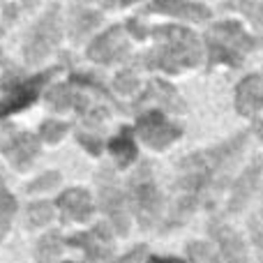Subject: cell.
Instances as JSON below:
<instances>
[{"instance_id":"13","label":"cell","mask_w":263,"mask_h":263,"mask_svg":"<svg viewBox=\"0 0 263 263\" xmlns=\"http://www.w3.org/2000/svg\"><path fill=\"white\" fill-rule=\"evenodd\" d=\"M150 102H155V104H162L164 109L176 111V114H182V111H185V102L180 100L178 90L173 86H168L166 81H162V79H153V81L148 83L145 92L139 97V100H136L134 111L143 109V106L150 104Z\"/></svg>"},{"instance_id":"4","label":"cell","mask_w":263,"mask_h":263,"mask_svg":"<svg viewBox=\"0 0 263 263\" xmlns=\"http://www.w3.org/2000/svg\"><path fill=\"white\" fill-rule=\"evenodd\" d=\"M127 203L134 210L136 219L143 229H150L159 217L162 210V196L153 180V171L150 164H141L129 178V190H127Z\"/></svg>"},{"instance_id":"21","label":"cell","mask_w":263,"mask_h":263,"mask_svg":"<svg viewBox=\"0 0 263 263\" xmlns=\"http://www.w3.org/2000/svg\"><path fill=\"white\" fill-rule=\"evenodd\" d=\"M224 7L238 9L240 14H245L250 18L252 28L256 30V35H259V42L263 44V3L261 0H229V3H224Z\"/></svg>"},{"instance_id":"20","label":"cell","mask_w":263,"mask_h":263,"mask_svg":"<svg viewBox=\"0 0 263 263\" xmlns=\"http://www.w3.org/2000/svg\"><path fill=\"white\" fill-rule=\"evenodd\" d=\"M109 148H111V155L116 157V162H118L120 166H129V164L136 159V145H134V139H132L129 127L120 129L118 134L111 139Z\"/></svg>"},{"instance_id":"18","label":"cell","mask_w":263,"mask_h":263,"mask_svg":"<svg viewBox=\"0 0 263 263\" xmlns=\"http://www.w3.org/2000/svg\"><path fill=\"white\" fill-rule=\"evenodd\" d=\"M46 104L51 106V109H77L79 114H83V118L88 116V100L81 95V92H77L72 86H55L51 88L49 92H46Z\"/></svg>"},{"instance_id":"24","label":"cell","mask_w":263,"mask_h":263,"mask_svg":"<svg viewBox=\"0 0 263 263\" xmlns=\"http://www.w3.org/2000/svg\"><path fill=\"white\" fill-rule=\"evenodd\" d=\"M187 256L194 263H217V252H213V247L205 245V242L187 245Z\"/></svg>"},{"instance_id":"22","label":"cell","mask_w":263,"mask_h":263,"mask_svg":"<svg viewBox=\"0 0 263 263\" xmlns=\"http://www.w3.org/2000/svg\"><path fill=\"white\" fill-rule=\"evenodd\" d=\"M63 252V238L58 233H46L40 242H37L35 259L37 263H53Z\"/></svg>"},{"instance_id":"16","label":"cell","mask_w":263,"mask_h":263,"mask_svg":"<svg viewBox=\"0 0 263 263\" xmlns=\"http://www.w3.org/2000/svg\"><path fill=\"white\" fill-rule=\"evenodd\" d=\"M236 109L240 116H252L263 109V77L250 74L238 83L236 90Z\"/></svg>"},{"instance_id":"7","label":"cell","mask_w":263,"mask_h":263,"mask_svg":"<svg viewBox=\"0 0 263 263\" xmlns=\"http://www.w3.org/2000/svg\"><path fill=\"white\" fill-rule=\"evenodd\" d=\"M58 42H60V9L53 5V7L46 9L42 21L32 28L30 37H28L26 49H23L26 60L30 65L40 63L44 55H49L58 46Z\"/></svg>"},{"instance_id":"34","label":"cell","mask_w":263,"mask_h":263,"mask_svg":"<svg viewBox=\"0 0 263 263\" xmlns=\"http://www.w3.org/2000/svg\"><path fill=\"white\" fill-rule=\"evenodd\" d=\"M256 134H259V139L263 141V120L261 123H256Z\"/></svg>"},{"instance_id":"32","label":"cell","mask_w":263,"mask_h":263,"mask_svg":"<svg viewBox=\"0 0 263 263\" xmlns=\"http://www.w3.org/2000/svg\"><path fill=\"white\" fill-rule=\"evenodd\" d=\"M127 30L132 32V35H134V40H143V37L150 32V30H145L143 26H139V21H129V23H127Z\"/></svg>"},{"instance_id":"29","label":"cell","mask_w":263,"mask_h":263,"mask_svg":"<svg viewBox=\"0 0 263 263\" xmlns=\"http://www.w3.org/2000/svg\"><path fill=\"white\" fill-rule=\"evenodd\" d=\"M77 141L88 150L90 155H100L102 153V139L95 134H88V132H79L77 134Z\"/></svg>"},{"instance_id":"33","label":"cell","mask_w":263,"mask_h":263,"mask_svg":"<svg viewBox=\"0 0 263 263\" xmlns=\"http://www.w3.org/2000/svg\"><path fill=\"white\" fill-rule=\"evenodd\" d=\"M148 263H185V261H180V259H162V256H153V259H150Z\"/></svg>"},{"instance_id":"6","label":"cell","mask_w":263,"mask_h":263,"mask_svg":"<svg viewBox=\"0 0 263 263\" xmlns=\"http://www.w3.org/2000/svg\"><path fill=\"white\" fill-rule=\"evenodd\" d=\"M100 182V201L104 213L109 215L114 229L120 236H127L129 231V203H127V194L123 192V187L118 185L116 176L111 173L109 166H104L97 176Z\"/></svg>"},{"instance_id":"11","label":"cell","mask_w":263,"mask_h":263,"mask_svg":"<svg viewBox=\"0 0 263 263\" xmlns=\"http://www.w3.org/2000/svg\"><path fill=\"white\" fill-rule=\"evenodd\" d=\"M210 236L217 242V263H250L240 236L222 222H210Z\"/></svg>"},{"instance_id":"17","label":"cell","mask_w":263,"mask_h":263,"mask_svg":"<svg viewBox=\"0 0 263 263\" xmlns=\"http://www.w3.org/2000/svg\"><path fill=\"white\" fill-rule=\"evenodd\" d=\"M263 171V157L254 159L252 166H247V171H242V176L238 178L236 187L231 192V201H229V213H238L240 208H245L250 196L256 192V185H259V176Z\"/></svg>"},{"instance_id":"30","label":"cell","mask_w":263,"mask_h":263,"mask_svg":"<svg viewBox=\"0 0 263 263\" xmlns=\"http://www.w3.org/2000/svg\"><path fill=\"white\" fill-rule=\"evenodd\" d=\"M252 238H254V245H256V250H259V256L263 263V224L259 219H252Z\"/></svg>"},{"instance_id":"35","label":"cell","mask_w":263,"mask_h":263,"mask_svg":"<svg viewBox=\"0 0 263 263\" xmlns=\"http://www.w3.org/2000/svg\"><path fill=\"white\" fill-rule=\"evenodd\" d=\"M23 3H26V7H32V5H35L37 0H23Z\"/></svg>"},{"instance_id":"19","label":"cell","mask_w":263,"mask_h":263,"mask_svg":"<svg viewBox=\"0 0 263 263\" xmlns=\"http://www.w3.org/2000/svg\"><path fill=\"white\" fill-rule=\"evenodd\" d=\"M100 12L90 9L83 0H79L72 7V23H69V35L74 37V42H79L81 37H86L92 28L100 23Z\"/></svg>"},{"instance_id":"28","label":"cell","mask_w":263,"mask_h":263,"mask_svg":"<svg viewBox=\"0 0 263 263\" xmlns=\"http://www.w3.org/2000/svg\"><path fill=\"white\" fill-rule=\"evenodd\" d=\"M136 86H139V83H136V79H134L132 72H120L114 81V88L118 92H123V95H134Z\"/></svg>"},{"instance_id":"31","label":"cell","mask_w":263,"mask_h":263,"mask_svg":"<svg viewBox=\"0 0 263 263\" xmlns=\"http://www.w3.org/2000/svg\"><path fill=\"white\" fill-rule=\"evenodd\" d=\"M143 256H145V247L139 245V247H134L129 254H125L123 259H118V261H114V263H139V261H143Z\"/></svg>"},{"instance_id":"23","label":"cell","mask_w":263,"mask_h":263,"mask_svg":"<svg viewBox=\"0 0 263 263\" xmlns=\"http://www.w3.org/2000/svg\"><path fill=\"white\" fill-rule=\"evenodd\" d=\"M14 213H16V201H14V196L7 192L3 178H0V240H3L5 233H7Z\"/></svg>"},{"instance_id":"14","label":"cell","mask_w":263,"mask_h":263,"mask_svg":"<svg viewBox=\"0 0 263 263\" xmlns=\"http://www.w3.org/2000/svg\"><path fill=\"white\" fill-rule=\"evenodd\" d=\"M143 12L168 14V16L185 18V21H208L210 18L208 7L199 3H187V0H153V5H148Z\"/></svg>"},{"instance_id":"27","label":"cell","mask_w":263,"mask_h":263,"mask_svg":"<svg viewBox=\"0 0 263 263\" xmlns=\"http://www.w3.org/2000/svg\"><path fill=\"white\" fill-rule=\"evenodd\" d=\"M60 182V173L58 171H49V173H42L35 182H30L28 192H42V190H51V187H58Z\"/></svg>"},{"instance_id":"8","label":"cell","mask_w":263,"mask_h":263,"mask_svg":"<svg viewBox=\"0 0 263 263\" xmlns=\"http://www.w3.org/2000/svg\"><path fill=\"white\" fill-rule=\"evenodd\" d=\"M136 132L145 145H150L153 150H164L176 139H180L182 127L171 123L162 111H145L136 118Z\"/></svg>"},{"instance_id":"12","label":"cell","mask_w":263,"mask_h":263,"mask_svg":"<svg viewBox=\"0 0 263 263\" xmlns=\"http://www.w3.org/2000/svg\"><path fill=\"white\" fill-rule=\"evenodd\" d=\"M67 245L81 247L90 261H104L114 254V247H111V231L106 224H100V227H95L92 231L77 233V236L67 238Z\"/></svg>"},{"instance_id":"2","label":"cell","mask_w":263,"mask_h":263,"mask_svg":"<svg viewBox=\"0 0 263 263\" xmlns=\"http://www.w3.org/2000/svg\"><path fill=\"white\" fill-rule=\"evenodd\" d=\"M153 37L159 44L153 51L141 55V67L145 69H162L168 74H178L185 67H194L203 58V49L196 35L180 26H157L153 28ZM148 32V35H150Z\"/></svg>"},{"instance_id":"9","label":"cell","mask_w":263,"mask_h":263,"mask_svg":"<svg viewBox=\"0 0 263 263\" xmlns=\"http://www.w3.org/2000/svg\"><path fill=\"white\" fill-rule=\"evenodd\" d=\"M3 153L9 162L16 168H28L32 164V159L40 153V139L30 132H18L14 127H7L0 139Z\"/></svg>"},{"instance_id":"5","label":"cell","mask_w":263,"mask_h":263,"mask_svg":"<svg viewBox=\"0 0 263 263\" xmlns=\"http://www.w3.org/2000/svg\"><path fill=\"white\" fill-rule=\"evenodd\" d=\"M60 67H51L42 74H35V77H28V79H12V81H0V88H5V97L0 100V120L9 114H16V111L26 109L30 106L32 102L37 100L40 95L42 86L49 81L51 74H55Z\"/></svg>"},{"instance_id":"10","label":"cell","mask_w":263,"mask_h":263,"mask_svg":"<svg viewBox=\"0 0 263 263\" xmlns=\"http://www.w3.org/2000/svg\"><path fill=\"white\" fill-rule=\"evenodd\" d=\"M127 53H129V44H127V37H125V30L120 26L106 30L104 35H100L88 46V58L95 60V63H102V65H111V63H118V60H125Z\"/></svg>"},{"instance_id":"3","label":"cell","mask_w":263,"mask_h":263,"mask_svg":"<svg viewBox=\"0 0 263 263\" xmlns=\"http://www.w3.org/2000/svg\"><path fill=\"white\" fill-rule=\"evenodd\" d=\"M205 46H208L210 65H242L245 55L254 49V40L242 30L238 21H222L215 23L205 32Z\"/></svg>"},{"instance_id":"15","label":"cell","mask_w":263,"mask_h":263,"mask_svg":"<svg viewBox=\"0 0 263 263\" xmlns=\"http://www.w3.org/2000/svg\"><path fill=\"white\" fill-rule=\"evenodd\" d=\"M58 208L63 213V219H77V222H88L92 217V199L86 190H67L58 196Z\"/></svg>"},{"instance_id":"36","label":"cell","mask_w":263,"mask_h":263,"mask_svg":"<svg viewBox=\"0 0 263 263\" xmlns=\"http://www.w3.org/2000/svg\"><path fill=\"white\" fill-rule=\"evenodd\" d=\"M5 63V53H3V51H0V65H3Z\"/></svg>"},{"instance_id":"25","label":"cell","mask_w":263,"mask_h":263,"mask_svg":"<svg viewBox=\"0 0 263 263\" xmlns=\"http://www.w3.org/2000/svg\"><path fill=\"white\" fill-rule=\"evenodd\" d=\"M28 219H30V224H35V227L49 224L51 219H53V208H51V203H46V201L32 203L30 208H28Z\"/></svg>"},{"instance_id":"1","label":"cell","mask_w":263,"mask_h":263,"mask_svg":"<svg viewBox=\"0 0 263 263\" xmlns=\"http://www.w3.org/2000/svg\"><path fill=\"white\" fill-rule=\"evenodd\" d=\"M245 143L247 132H240L229 141H224L222 145L194 153L178 164L180 178L176 182V199H173V205L168 210L164 231L180 227L201 205L213 208V203L222 194L224 185L229 180V171L236 164V159L240 157Z\"/></svg>"},{"instance_id":"37","label":"cell","mask_w":263,"mask_h":263,"mask_svg":"<svg viewBox=\"0 0 263 263\" xmlns=\"http://www.w3.org/2000/svg\"><path fill=\"white\" fill-rule=\"evenodd\" d=\"M127 3H132V0H120V5H127Z\"/></svg>"},{"instance_id":"26","label":"cell","mask_w":263,"mask_h":263,"mask_svg":"<svg viewBox=\"0 0 263 263\" xmlns=\"http://www.w3.org/2000/svg\"><path fill=\"white\" fill-rule=\"evenodd\" d=\"M69 129L67 123H58V120H46L40 127V136L46 141V143H58L65 136V132Z\"/></svg>"}]
</instances>
